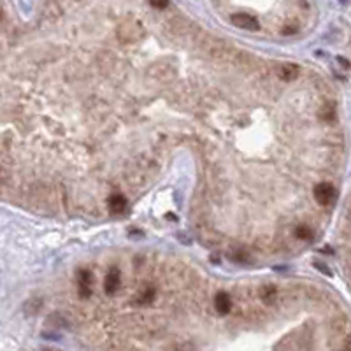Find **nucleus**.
<instances>
[{"label": "nucleus", "mask_w": 351, "mask_h": 351, "mask_svg": "<svg viewBox=\"0 0 351 351\" xmlns=\"http://www.w3.org/2000/svg\"><path fill=\"white\" fill-rule=\"evenodd\" d=\"M312 193H314V198L322 205L334 204L335 197H337V192H335L334 185H330V183H320V185H316Z\"/></svg>", "instance_id": "1"}, {"label": "nucleus", "mask_w": 351, "mask_h": 351, "mask_svg": "<svg viewBox=\"0 0 351 351\" xmlns=\"http://www.w3.org/2000/svg\"><path fill=\"white\" fill-rule=\"evenodd\" d=\"M232 23H234L237 28H242V30H250V32H257L260 28V23L255 16L251 14H246V13H239V14H234L232 16Z\"/></svg>", "instance_id": "2"}, {"label": "nucleus", "mask_w": 351, "mask_h": 351, "mask_svg": "<svg viewBox=\"0 0 351 351\" xmlns=\"http://www.w3.org/2000/svg\"><path fill=\"white\" fill-rule=\"evenodd\" d=\"M120 286H121V272L116 267H113L108 272V276H106V283H104L106 293L108 295H114L120 290Z\"/></svg>", "instance_id": "3"}, {"label": "nucleus", "mask_w": 351, "mask_h": 351, "mask_svg": "<svg viewBox=\"0 0 351 351\" xmlns=\"http://www.w3.org/2000/svg\"><path fill=\"white\" fill-rule=\"evenodd\" d=\"M91 286H93V274L90 270H81L78 277V288L79 295L81 297H90L91 295Z\"/></svg>", "instance_id": "4"}, {"label": "nucleus", "mask_w": 351, "mask_h": 351, "mask_svg": "<svg viewBox=\"0 0 351 351\" xmlns=\"http://www.w3.org/2000/svg\"><path fill=\"white\" fill-rule=\"evenodd\" d=\"M108 207L111 213H114V215H121V213H125V209H127V198L123 195H120V193L111 195L108 200Z\"/></svg>", "instance_id": "5"}, {"label": "nucleus", "mask_w": 351, "mask_h": 351, "mask_svg": "<svg viewBox=\"0 0 351 351\" xmlns=\"http://www.w3.org/2000/svg\"><path fill=\"white\" fill-rule=\"evenodd\" d=\"M277 76H279L281 81H293V79L299 76V67L293 65V63H283L277 71Z\"/></svg>", "instance_id": "6"}, {"label": "nucleus", "mask_w": 351, "mask_h": 351, "mask_svg": "<svg viewBox=\"0 0 351 351\" xmlns=\"http://www.w3.org/2000/svg\"><path fill=\"white\" fill-rule=\"evenodd\" d=\"M230 307H232V300L227 293H218V295L215 297V309L218 312L225 314V312L230 311Z\"/></svg>", "instance_id": "7"}, {"label": "nucleus", "mask_w": 351, "mask_h": 351, "mask_svg": "<svg viewBox=\"0 0 351 351\" xmlns=\"http://www.w3.org/2000/svg\"><path fill=\"white\" fill-rule=\"evenodd\" d=\"M293 235H295L299 241H311V239L314 237V230H312L309 225H299V227H295V230H293Z\"/></svg>", "instance_id": "8"}, {"label": "nucleus", "mask_w": 351, "mask_h": 351, "mask_svg": "<svg viewBox=\"0 0 351 351\" xmlns=\"http://www.w3.org/2000/svg\"><path fill=\"white\" fill-rule=\"evenodd\" d=\"M153 297H155L153 286H146V288L137 295V304H139V306H148V304L153 302Z\"/></svg>", "instance_id": "9"}, {"label": "nucleus", "mask_w": 351, "mask_h": 351, "mask_svg": "<svg viewBox=\"0 0 351 351\" xmlns=\"http://www.w3.org/2000/svg\"><path fill=\"white\" fill-rule=\"evenodd\" d=\"M277 295V290H276V286H272V285H267V286H263L262 288V299L265 300V302H270V300L274 299V297Z\"/></svg>", "instance_id": "10"}, {"label": "nucleus", "mask_w": 351, "mask_h": 351, "mask_svg": "<svg viewBox=\"0 0 351 351\" xmlns=\"http://www.w3.org/2000/svg\"><path fill=\"white\" fill-rule=\"evenodd\" d=\"M322 120H325V121H332V120H335V109L332 108V106H327V108H323L322 109Z\"/></svg>", "instance_id": "11"}, {"label": "nucleus", "mask_w": 351, "mask_h": 351, "mask_svg": "<svg viewBox=\"0 0 351 351\" xmlns=\"http://www.w3.org/2000/svg\"><path fill=\"white\" fill-rule=\"evenodd\" d=\"M170 0H150V4L153 7H156V9H165L167 6H169Z\"/></svg>", "instance_id": "12"}, {"label": "nucleus", "mask_w": 351, "mask_h": 351, "mask_svg": "<svg viewBox=\"0 0 351 351\" xmlns=\"http://www.w3.org/2000/svg\"><path fill=\"white\" fill-rule=\"evenodd\" d=\"M314 267H318V270H322V272H325L327 276H330V270L327 269V265H323V263H318V262H314Z\"/></svg>", "instance_id": "13"}, {"label": "nucleus", "mask_w": 351, "mask_h": 351, "mask_svg": "<svg viewBox=\"0 0 351 351\" xmlns=\"http://www.w3.org/2000/svg\"><path fill=\"white\" fill-rule=\"evenodd\" d=\"M344 349H351V337L346 339V342H344Z\"/></svg>", "instance_id": "14"}, {"label": "nucleus", "mask_w": 351, "mask_h": 351, "mask_svg": "<svg viewBox=\"0 0 351 351\" xmlns=\"http://www.w3.org/2000/svg\"><path fill=\"white\" fill-rule=\"evenodd\" d=\"M341 2H346V0H341Z\"/></svg>", "instance_id": "15"}]
</instances>
